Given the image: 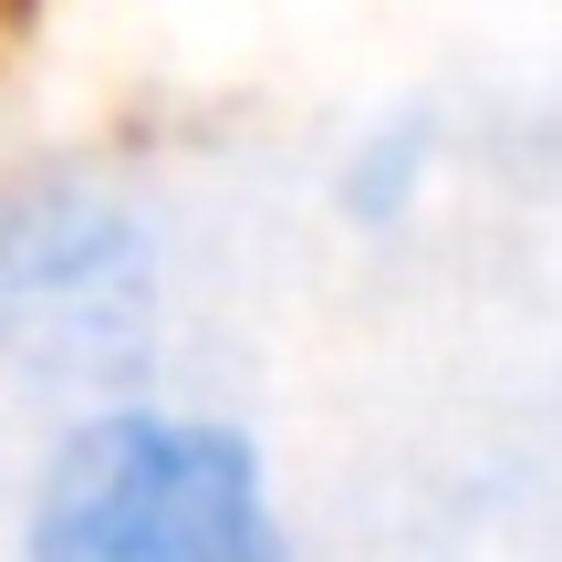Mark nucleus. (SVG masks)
Listing matches in <instances>:
<instances>
[{
	"label": "nucleus",
	"instance_id": "1",
	"mask_svg": "<svg viewBox=\"0 0 562 562\" xmlns=\"http://www.w3.org/2000/svg\"><path fill=\"white\" fill-rule=\"evenodd\" d=\"M32 562H292V542L240 427L188 406H115L53 448Z\"/></svg>",
	"mask_w": 562,
	"mask_h": 562
}]
</instances>
